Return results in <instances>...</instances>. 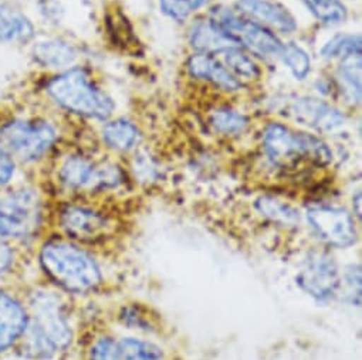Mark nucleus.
I'll return each mask as SVG.
<instances>
[{"label":"nucleus","mask_w":362,"mask_h":360,"mask_svg":"<svg viewBox=\"0 0 362 360\" xmlns=\"http://www.w3.org/2000/svg\"><path fill=\"white\" fill-rule=\"evenodd\" d=\"M29 309L25 335L15 352L26 360H52L63 354L73 342L70 312L56 289L22 284Z\"/></svg>","instance_id":"1"},{"label":"nucleus","mask_w":362,"mask_h":360,"mask_svg":"<svg viewBox=\"0 0 362 360\" xmlns=\"http://www.w3.org/2000/svg\"><path fill=\"white\" fill-rule=\"evenodd\" d=\"M36 258L49 284L66 294H93L103 284V270L97 258L83 244L59 234L39 244Z\"/></svg>","instance_id":"2"},{"label":"nucleus","mask_w":362,"mask_h":360,"mask_svg":"<svg viewBox=\"0 0 362 360\" xmlns=\"http://www.w3.org/2000/svg\"><path fill=\"white\" fill-rule=\"evenodd\" d=\"M45 222V205L35 188L0 189V239L28 250L39 240Z\"/></svg>","instance_id":"3"},{"label":"nucleus","mask_w":362,"mask_h":360,"mask_svg":"<svg viewBox=\"0 0 362 360\" xmlns=\"http://www.w3.org/2000/svg\"><path fill=\"white\" fill-rule=\"evenodd\" d=\"M262 146L269 162L280 169H297L303 163L320 167L332 160L329 148L320 138L296 132L279 122H272L264 128Z\"/></svg>","instance_id":"4"},{"label":"nucleus","mask_w":362,"mask_h":360,"mask_svg":"<svg viewBox=\"0 0 362 360\" xmlns=\"http://www.w3.org/2000/svg\"><path fill=\"white\" fill-rule=\"evenodd\" d=\"M46 91L59 107L78 116L105 121L115 108L112 100L80 67L70 68L52 78Z\"/></svg>","instance_id":"5"},{"label":"nucleus","mask_w":362,"mask_h":360,"mask_svg":"<svg viewBox=\"0 0 362 360\" xmlns=\"http://www.w3.org/2000/svg\"><path fill=\"white\" fill-rule=\"evenodd\" d=\"M62 189L70 193H97L115 189L122 184V172L115 164L97 162L83 153L63 156L56 167Z\"/></svg>","instance_id":"6"},{"label":"nucleus","mask_w":362,"mask_h":360,"mask_svg":"<svg viewBox=\"0 0 362 360\" xmlns=\"http://www.w3.org/2000/svg\"><path fill=\"white\" fill-rule=\"evenodd\" d=\"M56 142V128L42 119H13L0 126V149L16 163L42 160Z\"/></svg>","instance_id":"7"},{"label":"nucleus","mask_w":362,"mask_h":360,"mask_svg":"<svg viewBox=\"0 0 362 360\" xmlns=\"http://www.w3.org/2000/svg\"><path fill=\"white\" fill-rule=\"evenodd\" d=\"M54 224L59 236L83 246L100 243L114 230L110 215L87 202L63 205L54 216Z\"/></svg>","instance_id":"8"},{"label":"nucleus","mask_w":362,"mask_h":360,"mask_svg":"<svg viewBox=\"0 0 362 360\" xmlns=\"http://www.w3.org/2000/svg\"><path fill=\"white\" fill-rule=\"evenodd\" d=\"M22 284H0V360L13 356L28 326Z\"/></svg>","instance_id":"9"},{"label":"nucleus","mask_w":362,"mask_h":360,"mask_svg":"<svg viewBox=\"0 0 362 360\" xmlns=\"http://www.w3.org/2000/svg\"><path fill=\"white\" fill-rule=\"evenodd\" d=\"M228 36H230L240 49H246L259 57H276L281 54L283 43L269 29L249 19L240 18L239 15L222 11L218 12L216 18L212 19Z\"/></svg>","instance_id":"10"},{"label":"nucleus","mask_w":362,"mask_h":360,"mask_svg":"<svg viewBox=\"0 0 362 360\" xmlns=\"http://www.w3.org/2000/svg\"><path fill=\"white\" fill-rule=\"evenodd\" d=\"M307 220L317 236L332 247H348L355 241L356 233L351 215L337 206L320 205L310 208Z\"/></svg>","instance_id":"11"},{"label":"nucleus","mask_w":362,"mask_h":360,"mask_svg":"<svg viewBox=\"0 0 362 360\" xmlns=\"http://www.w3.org/2000/svg\"><path fill=\"white\" fill-rule=\"evenodd\" d=\"M88 360H163L160 350L144 340L100 336L87 350Z\"/></svg>","instance_id":"12"},{"label":"nucleus","mask_w":362,"mask_h":360,"mask_svg":"<svg viewBox=\"0 0 362 360\" xmlns=\"http://www.w3.org/2000/svg\"><path fill=\"white\" fill-rule=\"evenodd\" d=\"M291 118L318 133H332L339 131L345 124V115L331 104L313 98L301 97L291 102L288 109Z\"/></svg>","instance_id":"13"},{"label":"nucleus","mask_w":362,"mask_h":360,"mask_svg":"<svg viewBox=\"0 0 362 360\" xmlns=\"http://www.w3.org/2000/svg\"><path fill=\"white\" fill-rule=\"evenodd\" d=\"M236 8L240 15L269 30L272 29L283 35H291L297 30L294 16L284 6L270 0H238Z\"/></svg>","instance_id":"14"},{"label":"nucleus","mask_w":362,"mask_h":360,"mask_svg":"<svg viewBox=\"0 0 362 360\" xmlns=\"http://www.w3.org/2000/svg\"><path fill=\"white\" fill-rule=\"evenodd\" d=\"M300 285L313 296L327 299L332 296L338 288L337 265L325 254L310 258L298 275Z\"/></svg>","instance_id":"15"},{"label":"nucleus","mask_w":362,"mask_h":360,"mask_svg":"<svg viewBox=\"0 0 362 360\" xmlns=\"http://www.w3.org/2000/svg\"><path fill=\"white\" fill-rule=\"evenodd\" d=\"M187 68L192 78L209 83L221 91L238 92L242 88V83L236 80L214 56L197 53L188 60Z\"/></svg>","instance_id":"16"},{"label":"nucleus","mask_w":362,"mask_h":360,"mask_svg":"<svg viewBox=\"0 0 362 360\" xmlns=\"http://www.w3.org/2000/svg\"><path fill=\"white\" fill-rule=\"evenodd\" d=\"M189 43L197 53L216 56L226 50L240 47L215 22H199L189 32Z\"/></svg>","instance_id":"17"},{"label":"nucleus","mask_w":362,"mask_h":360,"mask_svg":"<svg viewBox=\"0 0 362 360\" xmlns=\"http://www.w3.org/2000/svg\"><path fill=\"white\" fill-rule=\"evenodd\" d=\"M35 36L32 22L12 6H0V42L25 43Z\"/></svg>","instance_id":"18"},{"label":"nucleus","mask_w":362,"mask_h":360,"mask_svg":"<svg viewBox=\"0 0 362 360\" xmlns=\"http://www.w3.org/2000/svg\"><path fill=\"white\" fill-rule=\"evenodd\" d=\"M103 142L115 152H128L139 140V129L128 119H115L104 125L101 132Z\"/></svg>","instance_id":"19"},{"label":"nucleus","mask_w":362,"mask_h":360,"mask_svg":"<svg viewBox=\"0 0 362 360\" xmlns=\"http://www.w3.org/2000/svg\"><path fill=\"white\" fill-rule=\"evenodd\" d=\"M36 61L49 68H64L76 59V50L60 40H49L37 43L33 47Z\"/></svg>","instance_id":"20"},{"label":"nucleus","mask_w":362,"mask_h":360,"mask_svg":"<svg viewBox=\"0 0 362 360\" xmlns=\"http://www.w3.org/2000/svg\"><path fill=\"white\" fill-rule=\"evenodd\" d=\"M26 250L0 239V284H22Z\"/></svg>","instance_id":"21"},{"label":"nucleus","mask_w":362,"mask_h":360,"mask_svg":"<svg viewBox=\"0 0 362 360\" xmlns=\"http://www.w3.org/2000/svg\"><path fill=\"white\" fill-rule=\"evenodd\" d=\"M337 81L342 97L348 102L352 105L361 102V56L342 60Z\"/></svg>","instance_id":"22"},{"label":"nucleus","mask_w":362,"mask_h":360,"mask_svg":"<svg viewBox=\"0 0 362 360\" xmlns=\"http://www.w3.org/2000/svg\"><path fill=\"white\" fill-rule=\"evenodd\" d=\"M208 122H209V126L216 133L225 135V136L239 135L245 132L250 124L247 115L228 107H221L214 109L209 114Z\"/></svg>","instance_id":"23"},{"label":"nucleus","mask_w":362,"mask_h":360,"mask_svg":"<svg viewBox=\"0 0 362 360\" xmlns=\"http://www.w3.org/2000/svg\"><path fill=\"white\" fill-rule=\"evenodd\" d=\"M222 54H223L225 67L240 83L242 81H256L262 77V70L259 68V66L240 47L226 50Z\"/></svg>","instance_id":"24"},{"label":"nucleus","mask_w":362,"mask_h":360,"mask_svg":"<svg viewBox=\"0 0 362 360\" xmlns=\"http://www.w3.org/2000/svg\"><path fill=\"white\" fill-rule=\"evenodd\" d=\"M321 57L325 60L349 59L362 54V43L359 35H337L321 49Z\"/></svg>","instance_id":"25"},{"label":"nucleus","mask_w":362,"mask_h":360,"mask_svg":"<svg viewBox=\"0 0 362 360\" xmlns=\"http://www.w3.org/2000/svg\"><path fill=\"white\" fill-rule=\"evenodd\" d=\"M256 208L262 216H264L273 223L290 226L298 222V212L293 206L276 198L263 196L256 202Z\"/></svg>","instance_id":"26"},{"label":"nucleus","mask_w":362,"mask_h":360,"mask_svg":"<svg viewBox=\"0 0 362 360\" xmlns=\"http://www.w3.org/2000/svg\"><path fill=\"white\" fill-rule=\"evenodd\" d=\"M307 9L311 15L324 25H339L346 16V8L341 0H304Z\"/></svg>","instance_id":"27"},{"label":"nucleus","mask_w":362,"mask_h":360,"mask_svg":"<svg viewBox=\"0 0 362 360\" xmlns=\"http://www.w3.org/2000/svg\"><path fill=\"white\" fill-rule=\"evenodd\" d=\"M280 56L283 59V63L287 66V68L291 71L296 80H304L310 74L311 59L308 53L300 46L293 43L283 46Z\"/></svg>","instance_id":"28"},{"label":"nucleus","mask_w":362,"mask_h":360,"mask_svg":"<svg viewBox=\"0 0 362 360\" xmlns=\"http://www.w3.org/2000/svg\"><path fill=\"white\" fill-rule=\"evenodd\" d=\"M160 12L172 20L184 22L192 13L185 0H159Z\"/></svg>","instance_id":"29"},{"label":"nucleus","mask_w":362,"mask_h":360,"mask_svg":"<svg viewBox=\"0 0 362 360\" xmlns=\"http://www.w3.org/2000/svg\"><path fill=\"white\" fill-rule=\"evenodd\" d=\"M18 163L0 149V189L13 185Z\"/></svg>","instance_id":"30"},{"label":"nucleus","mask_w":362,"mask_h":360,"mask_svg":"<svg viewBox=\"0 0 362 360\" xmlns=\"http://www.w3.org/2000/svg\"><path fill=\"white\" fill-rule=\"evenodd\" d=\"M185 2H187L188 6L191 8V11L195 12V11H198V9L204 8V6H206V5L209 4V0H185Z\"/></svg>","instance_id":"31"}]
</instances>
